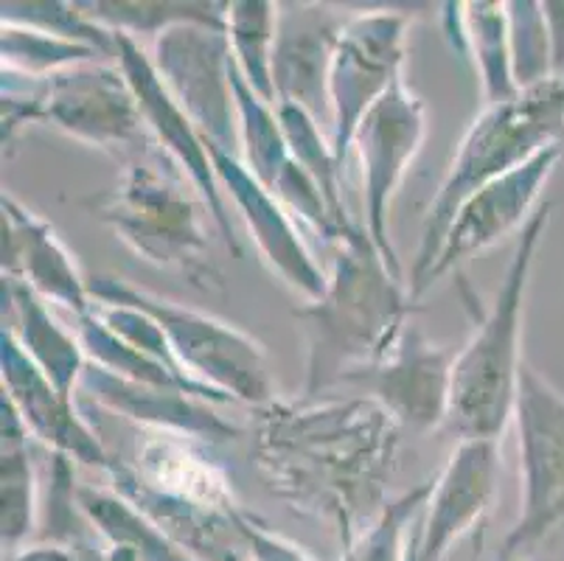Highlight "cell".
Returning <instances> with one entry per match:
<instances>
[{
  "instance_id": "1",
  "label": "cell",
  "mask_w": 564,
  "mask_h": 561,
  "mask_svg": "<svg viewBox=\"0 0 564 561\" xmlns=\"http://www.w3.org/2000/svg\"><path fill=\"white\" fill-rule=\"evenodd\" d=\"M399 435L371 396L273 401L256 421V470L292 511L332 525L346 555L391 503Z\"/></svg>"
},
{
  "instance_id": "2",
  "label": "cell",
  "mask_w": 564,
  "mask_h": 561,
  "mask_svg": "<svg viewBox=\"0 0 564 561\" xmlns=\"http://www.w3.org/2000/svg\"><path fill=\"white\" fill-rule=\"evenodd\" d=\"M413 312L402 278L388 267L371 234L351 225L337 239L329 287L292 315L304 323L306 385L301 399H321L329 388L351 382L397 348Z\"/></svg>"
},
{
  "instance_id": "3",
  "label": "cell",
  "mask_w": 564,
  "mask_h": 561,
  "mask_svg": "<svg viewBox=\"0 0 564 561\" xmlns=\"http://www.w3.org/2000/svg\"><path fill=\"white\" fill-rule=\"evenodd\" d=\"M551 203L540 205L520 230L502 284L489 309L478 306L466 295V306L475 309V332L466 339L453 365L447 430L460 441L489 439L500 441L509 421L514 419L517 390L522 368V315L531 284L533 261L542 245Z\"/></svg>"
},
{
  "instance_id": "4",
  "label": "cell",
  "mask_w": 564,
  "mask_h": 561,
  "mask_svg": "<svg viewBox=\"0 0 564 561\" xmlns=\"http://www.w3.org/2000/svg\"><path fill=\"white\" fill-rule=\"evenodd\" d=\"M192 192L183 169L152 143L124 161L121 180L85 199V208L152 267L177 272L199 292H223V272L212 261L208 230Z\"/></svg>"
},
{
  "instance_id": "5",
  "label": "cell",
  "mask_w": 564,
  "mask_h": 561,
  "mask_svg": "<svg viewBox=\"0 0 564 561\" xmlns=\"http://www.w3.org/2000/svg\"><path fill=\"white\" fill-rule=\"evenodd\" d=\"M553 143H564V76L520 90L514 99L486 107L475 118V123L460 138L447 177L424 219L422 241L410 267V295L419 290L433 267L441 241L455 223L460 205L480 185L514 172Z\"/></svg>"
},
{
  "instance_id": "6",
  "label": "cell",
  "mask_w": 564,
  "mask_h": 561,
  "mask_svg": "<svg viewBox=\"0 0 564 561\" xmlns=\"http://www.w3.org/2000/svg\"><path fill=\"white\" fill-rule=\"evenodd\" d=\"M87 290L96 303H124L155 317L177 363L197 382L212 385L234 401H245L259 410L275 401L264 346L242 328L199 309L166 301L155 292L138 290L118 276L90 278Z\"/></svg>"
},
{
  "instance_id": "7",
  "label": "cell",
  "mask_w": 564,
  "mask_h": 561,
  "mask_svg": "<svg viewBox=\"0 0 564 561\" xmlns=\"http://www.w3.org/2000/svg\"><path fill=\"white\" fill-rule=\"evenodd\" d=\"M520 430L522 508L500 550H531L564 522V393L525 363L514 408Z\"/></svg>"
},
{
  "instance_id": "8",
  "label": "cell",
  "mask_w": 564,
  "mask_h": 561,
  "mask_svg": "<svg viewBox=\"0 0 564 561\" xmlns=\"http://www.w3.org/2000/svg\"><path fill=\"white\" fill-rule=\"evenodd\" d=\"M152 62L174 101L183 107L205 143L230 154H242L239 112L230 85L228 31L205 25H172L158 34Z\"/></svg>"
},
{
  "instance_id": "9",
  "label": "cell",
  "mask_w": 564,
  "mask_h": 561,
  "mask_svg": "<svg viewBox=\"0 0 564 561\" xmlns=\"http://www.w3.org/2000/svg\"><path fill=\"white\" fill-rule=\"evenodd\" d=\"M408 25V14L384 9L348 14L343 23L329 74V141L340 166L366 112L402 79Z\"/></svg>"
},
{
  "instance_id": "10",
  "label": "cell",
  "mask_w": 564,
  "mask_h": 561,
  "mask_svg": "<svg viewBox=\"0 0 564 561\" xmlns=\"http://www.w3.org/2000/svg\"><path fill=\"white\" fill-rule=\"evenodd\" d=\"M43 121L124 161L155 143L124 71L105 62H85L45 76Z\"/></svg>"
},
{
  "instance_id": "11",
  "label": "cell",
  "mask_w": 564,
  "mask_h": 561,
  "mask_svg": "<svg viewBox=\"0 0 564 561\" xmlns=\"http://www.w3.org/2000/svg\"><path fill=\"white\" fill-rule=\"evenodd\" d=\"M424 138H427V107L404 85V79H397L391 90L366 112L351 143L360 152L362 183H366V230L399 278H402V261L393 250L388 211L410 163L422 152Z\"/></svg>"
},
{
  "instance_id": "12",
  "label": "cell",
  "mask_w": 564,
  "mask_h": 561,
  "mask_svg": "<svg viewBox=\"0 0 564 561\" xmlns=\"http://www.w3.org/2000/svg\"><path fill=\"white\" fill-rule=\"evenodd\" d=\"M116 60L118 68L124 71L132 93H135L141 116L147 121V130L152 132L158 147L183 169L188 183L194 185V192L199 194L203 205L212 214L219 236L230 247V253L242 256V247H239V239L234 234V223H230L228 199H225L217 174H214L208 143L203 141L192 118L183 112V107L166 90V85H163V79L155 71L152 54L135 37L116 31Z\"/></svg>"
},
{
  "instance_id": "13",
  "label": "cell",
  "mask_w": 564,
  "mask_h": 561,
  "mask_svg": "<svg viewBox=\"0 0 564 561\" xmlns=\"http://www.w3.org/2000/svg\"><path fill=\"white\" fill-rule=\"evenodd\" d=\"M562 158L564 143H553V147L522 163L514 172L480 185L478 192L460 205V211L455 214V223L449 225L447 236L441 241L433 267H430L419 290L410 298L424 295L435 281H441L455 267L469 261L475 253L500 241L502 236H509L511 230L525 228L533 211L540 208L536 203H540L542 188L551 180V174L556 172Z\"/></svg>"
},
{
  "instance_id": "14",
  "label": "cell",
  "mask_w": 564,
  "mask_h": 561,
  "mask_svg": "<svg viewBox=\"0 0 564 561\" xmlns=\"http://www.w3.org/2000/svg\"><path fill=\"white\" fill-rule=\"evenodd\" d=\"M458 352L438 346L422 328L408 326L397 348L351 385H362L402 430L430 432L447 424L453 365Z\"/></svg>"
},
{
  "instance_id": "15",
  "label": "cell",
  "mask_w": 564,
  "mask_h": 561,
  "mask_svg": "<svg viewBox=\"0 0 564 561\" xmlns=\"http://www.w3.org/2000/svg\"><path fill=\"white\" fill-rule=\"evenodd\" d=\"M0 379L3 396L18 408L20 419L29 427L32 439L48 446L51 452L68 455L85 466H96L107 475L112 455L105 450L96 430L74 410V401L65 399L34 363L12 328L0 332Z\"/></svg>"
},
{
  "instance_id": "16",
  "label": "cell",
  "mask_w": 564,
  "mask_h": 561,
  "mask_svg": "<svg viewBox=\"0 0 564 561\" xmlns=\"http://www.w3.org/2000/svg\"><path fill=\"white\" fill-rule=\"evenodd\" d=\"M208 152H212L219 188L242 214L245 225H248L267 265L273 267L292 290H299L306 301L323 298V292L329 287V276L317 267V261L306 250L304 239L295 228V216L275 199L273 192H267L264 185L253 177L242 158L223 152L212 143H208Z\"/></svg>"
},
{
  "instance_id": "17",
  "label": "cell",
  "mask_w": 564,
  "mask_h": 561,
  "mask_svg": "<svg viewBox=\"0 0 564 561\" xmlns=\"http://www.w3.org/2000/svg\"><path fill=\"white\" fill-rule=\"evenodd\" d=\"M346 18L317 3H281L273 45L275 107L292 105L332 123L329 74Z\"/></svg>"
},
{
  "instance_id": "18",
  "label": "cell",
  "mask_w": 564,
  "mask_h": 561,
  "mask_svg": "<svg viewBox=\"0 0 564 561\" xmlns=\"http://www.w3.org/2000/svg\"><path fill=\"white\" fill-rule=\"evenodd\" d=\"M500 475V441H458L433 481L427 508L419 519L415 561H444L449 548L475 528L489 508Z\"/></svg>"
},
{
  "instance_id": "19",
  "label": "cell",
  "mask_w": 564,
  "mask_h": 561,
  "mask_svg": "<svg viewBox=\"0 0 564 561\" xmlns=\"http://www.w3.org/2000/svg\"><path fill=\"white\" fill-rule=\"evenodd\" d=\"M79 393L90 408L110 410L116 416L138 421L152 432H177L203 444H225L242 435V427L230 424L214 410L212 401L197 399L177 388L132 382L96 363L85 365Z\"/></svg>"
},
{
  "instance_id": "20",
  "label": "cell",
  "mask_w": 564,
  "mask_h": 561,
  "mask_svg": "<svg viewBox=\"0 0 564 561\" xmlns=\"http://www.w3.org/2000/svg\"><path fill=\"white\" fill-rule=\"evenodd\" d=\"M0 211H3L0 216L3 278L23 281L45 303L68 309L76 317L87 315L94 309V298L74 256L56 239L54 228L7 194L0 199Z\"/></svg>"
},
{
  "instance_id": "21",
  "label": "cell",
  "mask_w": 564,
  "mask_h": 561,
  "mask_svg": "<svg viewBox=\"0 0 564 561\" xmlns=\"http://www.w3.org/2000/svg\"><path fill=\"white\" fill-rule=\"evenodd\" d=\"M76 500L107 561H199L112 488L79 486Z\"/></svg>"
},
{
  "instance_id": "22",
  "label": "cell",
  "mask_w": 564,
  "mask_h": 561,
  "mask_svg": "<svg viewBox=\"0 0 564 561\" xmlns=\"http://www.w3.org/2000/svg\"><path fill=\"white\" fill-rule=\"evenodd\" d=\"M447 34L458 37L464 60H475L480 71L486 107L514 99L520 87L511 65L509 3L480 0V3H447Z\"/></svg>"
},
{
  "instance_id": "23",
  "label": "cell",
  "mask_w": 564,
  "mask_h": 561,
  "mask_svg": "<svg viewBox=\"0 0 564 561\" xmlns=\"http://www.w3.org/2000/svg\"><path fill=\"white\" fill-rule=\"evenodd\" d=\"M3 303H9L14 312L18 326L12 328V334L20 339L25 354L40 365V370L65 399L74 401V390H79V379L87 365L79 337L65 332L51 315L48 303L23 281L3 278Z\"/></svg>"
},
{
  "instance_id": "24",
  "label": "cell",
  "mask_w": 564,
  "mask_h": 561,
  "mask_svg": "<svg viewBox=\"0 0 564 561\" xmlns=\"http://www.w3.org/2000/svg\"><path fill=\"white\" fill-rule=\"evenodd\" d=\"M76 337H79L82 348H85L87 363H96L101 368L112 370L118 377L132 379V382L155 385V388H177L186 390V393L197 396V399L212 401V404H230V396L223 393L217 388H208V385H192L186 379H181L177 374L161 365L158 359H152L150 354L138 352L135 346H130L124 337H118L94 309L87 315L76 317Z\"/></svg>"
},
{
  "instance_id": "25",
  "label": "cell",
  "mask_w": 564,
  "mask_h": 561,
  "mask_svg": "<svg viewBox=\"0 0 564 561\" xmlns=\"http://www.w3.org/2000/svg\"><path fill=\"white\" fill-rule=\"evenodd\" d=\"M228 7L230 3H150V0H90L79 3L87 20L107 31H121L138 40V34H163L172 25H205L214 31H228Z\"/></svg>"
},
{
  "instance_id": "26",
  "label": "cell",
  "mask_w": 564,
  "mask_h": 561,
  "mask_svg": "<svg viewBox=\"0 0 564 561\" xmlns=\"http://www.w3.org/2000/svg\"><path fill=\"white\" fill-rule=\"evenodd\" d=\"M230 85H234L236 112H239V143H242L239 158L267 192H273L281 174L292 163L279 112L248 85L242 71L236 68V62H230Z\"/></svg>"
},
{
  "instance_id": "27",
  "label": "cell",
  "mask_w": 564,
  "mask_h": 561,
  "mask_svg": "<svg viewBox=\"0 0 564 561\" xmlns=\"http://www.w3.org/2000/svg\"><path fill=\"white\" fill-rule=\"evenodd\" d=\"M279 7L270 0H234L228 7V43L236 68L267 105L275 107L273 45Z\"/></svg>"
},
{
  "instance_id": "28",
  "label": "cell",
  "mask_w": 564,
  "mask_h": 561,
  "mask_svg": "<svg viewBox=\"0 0 564 561\" xmlns=\"http://www.w3.org/2000/svg\"><path fill=\"white\" fill-rule=\"evenodd\" d=\"M275 112H279L281 130H284L286 147H290L295 163H301V166L312 174V180L321 185L323 197H326V203H329L337 223H340L343 228L354 225L351 219H348L346 203H343V188H340L343 166L337 163L335 152H332V141L323 136L321 123H317L306 110L292 105H279L275 107Z\"/></svg>"
},
{
  "instance_id": "29",
  "label": "cell",
  "mask_w": 564,
  "mask_h": 561,
  "mask_svg": "<svg viewBox=\"0 0 564 561\" xmlns=\"http://www.w3.org/2000/svg\"><path fill=\"white\" fill-rule=\"evenodd\" d=\"M37 466L29 444L0 450V539L14 553L37 531Z\"/></svg>"
},
{
  "instance_id": "30",
  "label": "cell",
  "mask_w": 564,
  "mask_h": 561,
  "mask_svg": "<svg viewBox=\"0 0 564 561\" xmlns=\"http://www.w3.org/2000/svg\"><path fill=\"white\" fill-rule=\"evenodd\" d=\"M430 492H433V483H422L388 503L377 522L357 539L343 561H415L419 533L415 539L408 537V525L422 517Z\"/></svg>"
},
{
  "instance_id": "31",
  "label": "cell",
  "mask_w": 564,
  "mask_h": 561,
  "mask_svg": "<svg viewBox=\"0 0 564 561\" xmlns=\"http://www.w3.org/2000/svg\"><path fill=\"white\" fill-rule=\"evenodd\" d=\"M0 54H3V71L25 76H51L56 71L85 65V62H99V54L90 45L70 43V40L54 37L37 29L25 25H3L0 37Z\"/></svg>"
},
{
  "instance_id": "32",
  "label": "cell",
  "mask_w": 564,
  "mask_h": 561,
  "mask_svg": "<svg viewBox=\"0 0 564 561\" xmlns=\"http://www.w3.org/2000/svg\"><path fill=\"white\" fill-rule=\"evenodd\" d=\"M3 25H25V29H37L54 37L70 40V43H82L96 48L105 56H116V34L94 20H87L79 3H3Z\"/></svg>"
},
{
  "instance_id": "33",
  "label": "cell",
  "mask_w": 564,
  "mask_h": 561,
  "mask_svg": "<svg viewBox=\"0 0 564 561\" xmlns=\"http://www.w3.org/2000/svg\"><path fill=\"white\" fill-rule=\"evenodd\" d=\"M509 34L517 87L528 90L551 79V40H547L542 3L531 0L509 3Z\"/></svg>"
},
{
  "instance_id": "34",
  "label": "cell",
  "mask_w": 564,
  "mask_h": 561,
  "mask_svg": "<svg viewBox=\"0 0 564 561\" xmlns=\"http://www.w3.org/2000/svg\"><path fill=\"white\" fill-rule=\"evenodd\" d=\"M236 525H239V531H242L245 542H248L253 561H315L301 544L290 542L281 533H273L259 519L250 517L245 508L236 511Z\"/></svg>"
},
{
  "instance_id": "35",
  "label": "cell",
  "mask_w": 564,
  "mask_h": 561,
  "mask_svg": "<svg viewBox=\"0 0 564 561\" xmlns=\"http://www.w3.org/2000/svg\"><path fill=\"white\" fill-rule=\"evenodd\" d=\"M545 14L547 40H551V79L564 76V0H547L542 3Z\"/></svg>"
},
{
  "instance_id": "36",
  "label": "cell",
  "mask_w": 564,
  "mask_h": 561,
  "mask_svg": "<svg viewBox=\"0 0 564 561\" xmlns=\"http://www.w3.org/2000/svg\"><path fill=\"white\" fill-rule=\"evenodd\" d=\"M3 561H82V555L76 553L68 544H32V548H20L14 553L3 555Z\"/></svg>"
},
{
  "instance_id": "37",
  "label": "cell",
  "mask_w": 564,
  "mask_h": 561,
  "mask_svg": "<svg viewBox=\"0 0 564 561\" xmlns=\"http://www.w3.org/2000/svg\"><path fill=\"white\" fill-rule=\"evenodd\" d=\"M74 550L82 555V561H107L105 555L99 553V548H96V537L87 539V542H82L79 548H74Z\"/></svg>"
},
{
  "instance_id": "38",
  "label": "cell",
  "mask_w": 564,
  "mask_h": 561,
  "mask_svg": "<svg viewBox=\"0 0 564 561\" xmlns=\"http://www.w3.org/2000/svg\"><path fill=\"white\" fill-rule=\"evenodd\" d=\"M491 561H533L531 555H520V553H506V550H497V555Z\"/></svg>"
}]
</instances>
